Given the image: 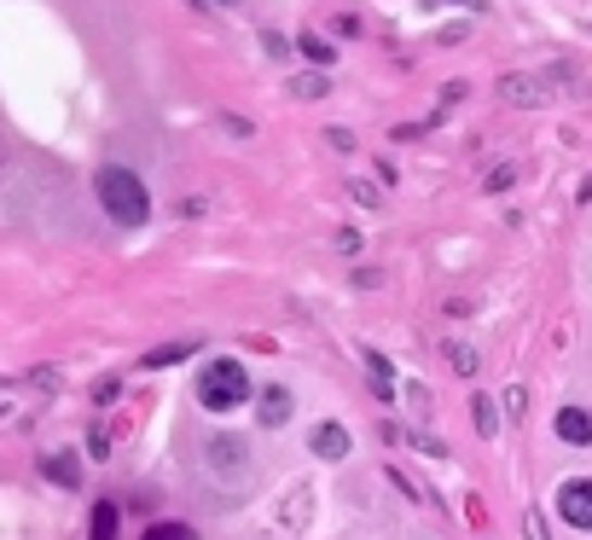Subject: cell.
I'll list each match as a JSON object with an SVG mask.
<instances>
[{"label": "cell", "instance_id": "obj_1", "mask_svg": "<svg viewBox=\"0 0 592 540\" xmlns=\"http://www.w3.org/2000/svg\"><path fill=\"white\" fill-rule=\"evenodd\" d=\"M99 204H105L111 222H123V227H140L146 215H151V198H146V180L134 175V168L123 163H111V168H99Z\"/></svg>", "mask_w": 592, "mask_h": 540}, {"label": "cell", "instance_id": "obj_2", "mask_svg": "<svg viewBox=\"0 0 592 540\" xmlns=\"http://www.w3.org/2000/svg\"><path fill=\"white\" fill-rule=\"evenodd\" d=\"M198 401H204L210 413H232L250 401V373L239 361H210L204 378H198Z\"/></svg>", "mask_w": 592, "mask_h": 540}, {"label": "cell", "instance_id": "obj_3", "mask_svg": "<svg viewBox=\"0 0 592 540\" xmlns=\"http://www.w3.org/2000/svg\"><path fill=\"white\" fill-rule=\"evenodd\" d=\"M557 517L564 523H575V529H592V482H564L557 488Z\"/></svg>", "mask_w": 592, "mask_h": 540}, {"label": "cell", "instance_id": "obj_4", "mask_svg": "<svg viewBox=\"0 0 592 540\" xmlns=\"http://www.w3.org/2000/svg\"><path fill=\"white\" fill-rule=\"evenodd\" d=\"M557 436L575 442V448H587L592 442V413L587 407H564V413H557Z\"/></svg>", "mask_w": 592, "mask_h": 540}, {"label": "cell", "instance_id": "obj_5", "mask_svg": "<svg viewBox=\"0 0 592 540\" xmlns=\"http://www.w3.org/2000/svg\"><path fill=\"white\" fill-rule=\"evenodd\" d=\"M500 93L512 99V105H546V99H552V88H534V76H505Z\"/></svg>", "mask_w": 592, "mask_h": 540}, {"label": "cell", "instance_id": "obj_6", "mask_svg": "<svg viewBox=\"0 0 592 540\" xmlns=\"http://www.w3.org/2000/svg\"><path fill=\"white\" fill-rule=\"evenodd\" d=\"M314 453H319V460H343V453H349V430L343 425H319L314 430Z\"/></svg>", "mask_w": 592, "mask_h": 540}, {"label": "cell", "instance_id": "obj_7", "mask_svg": "<svg viewBox=\"0 0 592 540\" xmlns=\"http://www.w3.org/2000/svg\"><path fill=\"white\" fill-rule=\"evenodd\" d=\"M41 470H47V477H53L59 488H76V482H81V465H76V453H53V460H47Z\"/></svg>", "mask_w": 592, "mask_h": 540}, {"label": "cell", "instance_id": "obj_8", "mask_svg": "<svg viewBox=\"0 0 592 540\" xmlns=\"http://www.w3.org/2000/svg\"><path fill=\"white\" fill-rule=\"evenodd\" d=\"M291 418V390H262V425H285Z\"/></svg>", "mask_w": 592, "mask_h": 540}, {"label": "cell", "instance_id": "obj_9", "mask_svg": "<svg viewBox=\"0 0 592 540\" xmlns=\"http://www.w3.org/2000/svg\"><path fill=\"white\" fill-rule=\"evenodd\" d=\"M192 349H198V337H186V343H168V349H151L146 366H175V361H186Z\"/></svg>", "mask_w": 592, "mask_h": 540}, {"label": "cell", "instance_id": "obj_10", "mask_svg": "<svg viewBox=\"0 0 592 540\" xmlns=\"http://www.w3.org/2000/svg\"><path fill=\"white\" fill-rule=\"evenodd\" d=\"M93 540H116V505L111 500L93 505Z\"/></svg>", "mask_w": 592, "mask_h": 540}, {"label": "cell", "instance_id": "obj_11", "mask_svg": "<svg viewBox=\"0 0 592 540\" xmlns=\"http://www.w3.org/2000/svg\"><path fill=\"white\" fill-rule=\"evenodd\" d=\"M140 540H198V535L186 529V523H151V529H146Z\"/></svg>", "mask_w": 592, "mask_h": 540}, {"label": "cell", "instance_id": "obj_12", "mask_svg": "<svg viewBox=\"0 0 592 540\" xmlns=\"http://www.w3.org/2000/svg\"><path fill=\"white\" fill-rule=\"evenodd\" d=\"M366 366H371V390L389 395V361H383V354H366Z\"/></svg>", "mask_w": 592, "mask_h": 540}, {"label": "cell", "instance_id": "obj_13", "mask_svg": "<svg viewBox=\"0 0 592 540\" xmlns=\"http://www.w3.org/2000/svg\"><path fill=\"white\" fill-rule=\"evenodd\" d=\"M448 361H453V366H459V373H477V354H470V349H459V343H453V349H448Z\"/></svg>", "mask_w": 592, "mask_h": 540}, {"label": "cell", "instance_id": "obj_14", "mask_svg": "<svg viewBox=\"0 0 592 540\" xmlns=\"http://www.w3.org/2000/svg\"><path fill=\"white\" fill-rule=\"evenodd\" d=\"M302 53H308V59H319V64H326V59H331V47H326V41H319V36H302Z\"/></svg>", "mask_w": 592, "mask_h": 540}, {"label": "cell", "instance_id": "obj_15", "mask_svg": "<svg viewBox=\"0 0 592 540\" xmlns=\"http://www.w3.org/2000/svg\"><path fill=\"white\" fill-rule=\"evenodd\" d=\"M477 430L494 436V407H488V401H477Z\"/></svg>", "mask_w": 592, "mask_h": 540}]
</instances>
